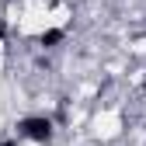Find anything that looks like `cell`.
<instances>
[{
	"label": "cell",
	"mask_w": 146,
	"mask_h": 146,
	"mask_svg": "<svg viewBox=\"0 0 146 146\" xmlns=\"http://www.w3.org/2000/svg\"><path fill=\"white\" fill-rule=\"evenodd\" d=\"M14 132H17V139L49 146L52 139H56V118L52 115H25V118L14 122Z\"/></svg>",
	"instance_id": "1"
},
{
	"label": "cell",
	"mask_w": 146,
	"mask_h": 146,
	"mask_svg": "<svg viewBox=\"0 0 146 146\" xmlns=\"http://www.w3.org/2000/svg\"><path fill=\"white\" fill-rule=\"evenodd\" d=\"M35 45H38L42 52H52V49H59L63 42H66V28H45V31H38L31 38Z\"/></svg>",
	"instance_id": "2"
},
{
	"label": "cell",
	"mask_w": 146,
	"mask_h": 146,
	"mask_svg": "<svg viewBox=\"0 0 146 146\" xmlns=\"http://www.w3.org/2000/svg\"><path fill=\"white\" fill-rule=\"evenodd\" d=\"M7 31H11V28H7V21H4V17H0V42L7 38Z\"/></svg>",
	"instance_id": "3"
},
{
	"label": "cell",
	"mask_w": 146,
	"mask_h": 146,
	"mask_svg": "<svg viewBox=\"0 0 146 146\" xmlns=\"http://www.w3.org/2000/svg\"><path fill=\"white\" fill-rule=\"evenodd\" d=\"M0 146H17V139H0Z\"/></svg>",
	"instance_id": "4"
},
{
	"label": "cell",
	"mask_w": 146,
	"mask_h": 146,
	"mask_svg": "<svg viewBox=\"0 0 146 146\" xmlns=\"http://www.w3.org/2000/svg\"><path fill=\"white\" fill-rule=\"evenodd\" d=\"M0 4H4V7H11V4H14V0H0Z\"/></svg>",
	"instance_id": "5"
},
{
	"label": "cell",
	"mask_w": 146,
	"mask_h": 146,
	"mask_svg": "<svg viewBox=\"0 0 146 146\" xmlns=\"http://www.w3.org/2000/svg\"><path fill=\"white\" fill-rule=\"evenodd\" d=\"M139 90H143V94H146V80H143V87H139Z\"/></svg>",
	"instance_id": "6"
}]
</instances>
